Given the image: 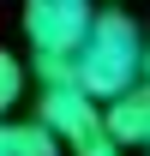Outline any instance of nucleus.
<instances>
[{"label": "nucleus", "instance_id": "7", "mask_svg": "<svg viewBox=\"0 0 150 156\" xmlns=\"http://www.w3.org/2000/svg\"><path fill=\"white\" fill-rule=\"evenodd\" d=\"M144 78H150V42H144Z\"/></svg>", "mask_w": 150, "mask_h": 156}, {"label": "nucleus", "instance_id": "1", "mask_svg": "<svg viewBox=\"0 0 150 156\" xmlns=\"http://www.w3.org/2000/svg\"><path fill=\"white\" fill-rule=\"evenodd\" d=\"M132 78H144V30L120 6H96L84 42L72 48V84L84 96L108 102L114 90H126Z\"/></svg>", "mask_w": 150, "mask_h": 156}, {"label": "nucleus", "instance_id": "2", "mask_svg": "<svg viewBox=\"0 0 150 156\" xmlns=\"http://www.w3.org/2000/svg\"><path fill=\"white\" fill-rule=\"evenodd\" d=\"M96 18V0H24L30 54H72Z\"/></svg>", "mask_w": 150, "mask_h": 156}, {"label": "nucleus", "instance_id": "3", "mask_svg": "<svg viewBox=\"0 0 150 156\" xmlns=\"http://www.w3.org/2000/svg\"><path fill=\"white\" fill-rule=\"evenodd\" d=\"M36 120L60 138V144H72V150H78V144H90V138H102V102L84 96L78 84H42Z\"/></svg>", "mask_w": 150, "mask_h": 156}, {"label": "nucleus", "instance_id": "6", "mask_svg": "<svg viewBox=\"0 0 150 156\" xmlns=\"http://www.w3.org/2000/svg\"><path fill=\"white\" fill-rule=\"evenodd\" d=\"M24 90H30V72H24V60L0 48V114H12Z\"/></svg>", "mask_w": 150, "mask_h": 156}, {"label": "nucleus", "instance_id": "5", "mask_svg": "<svg viewBox=\"0 0 150 156\" xmlns=\"http://www.w3.org/2000/svg\"><path fill=\"white\" fill-rule=\"evenodd\" d=\"M0 156H60V138L42 120H12L0 114Z\"/></svg>", "mask_w": 150, "mask_h": 156}, {"label": "nucleus", "instance_id": "4", "mask_svg": "<svg viewBox=\"0 0 150 156\" xmlns=\"http://www.w3.org/2000/svg\"><path fill=\"white\" fill-rule=\"evenodd\" d=\"M102 132L120 150H144L150 144V78H132L126 90H114L102 102Z\"/></svg>", "mask_w": 150, "mask_h": 156}, {"label": "nucleus", "instance_id": "8", "mask_svg": "<svg viewBox=\"0 0 150 156\" xmlns=\"http://www.w3.org/2000/svg\"><path fill=\"white\" fill-rule=\"evenodd\" d=\"M144 150H150V144H144Z\"/></svg>", "mask_w": 150, "mask_h": 156}]
</instances>
